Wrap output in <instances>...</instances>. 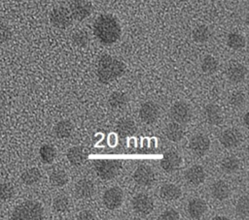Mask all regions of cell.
Returning <instances> with one entry per match:
<instances>
[{"mask_svg":"<svg viewBox=\"0 0 249 220\" xmlns=\"http://www.w3.org/2000/svg\"><path fill=\"white\" fill-rule=\"evenodd\" d=\"M93 34L104 45L116 43L122 35V28L118 19L109 14L100 15L93 23Z\"/></svg>","mask_w":249,"mask_h":220,"instance_id":"6da1fadb","label":"cell"},{"mask_svg":"<svg viewBox=\"0 0 249 220\" xmlns=\"http://www.w3.org/2000/svg\"><path fill=\"white\" fill-rule=\"evenodd\" d=\"M124 63L111 55L103 54L97 62L96 76L99 82L103 84H108L118 79L124 74Z\"/></svg>","mask_w":249,"mask_h":220,"instance_id":"7a4b0ae2","label":"cell"},{"mask_svg":"<svg viewBox=\"0 0 249 220\" xmlns=\"http://www.w3.org/2000/svg\"><path fill=\"white\" fill-rule=\"evenodd\" d=\"M44 214L43 206L36 201H25L15 207L12 212L13 219L34 220L41 219Z\"/></svg>","mask_w":249,"mask_h":220,"instance_id":"3957f363","label":"cell"},{"mask_svg":"<svg viewBox=\"0 0 249 220\" xmlns=\"http://www.w3.org/2000/svg\"><path fill=\"white\" fill-rule=\"evenodd\" d=\"M122 168V163L117 159H101L94 164L96 174L104 180H109L116 177Z\"/></svg>","mask_w":249,"mask_h":220,"instance_id":"277c9868","label":"cell"},{"mask_svg":"<svg viewBox=\"0 0 249 220\" xmlns=\"http://www.w3.org/2000/svg\"><path fill=\"white\" fill-rule=\"evenodd\" d=\"M72 16L69 12V9L65 7H56L52 10L50 13V21L51 23L59 29H65L72 23Z\"/></svg>","mask_w":249,"mask_h":220,"instance_id":"5b68a950","label":"cell"},{"mask_svg":"<svg viewBox=\"0 0 249 220\" xmlns=\"http://www.w3.org/2000/svg\"><path fill=\"white\" fill-rule=\"evenodd\" d=\"M131 205L137 214L148 215L154 209V201L149 195L139 193L132 198Z\"/></svg>","mask_w":249,"mask_h":220,"instance_id":"8992f818","label":"cell"},{"mask_svg":"<svg viewBox=\"0 0 249 220\" xmlns=\"http://www.w3.org/2000/svg\"><path fill=\"white\" fill-rule=\"evenodd\" d=\"M69 12L72 18L81 21L89 16L92 12V5L86 0H72L69 4Z\"/></svg>","mask_w":249,"mask_h":220,"instance_id":"52a82bcc","label":"cell"},{"mask_svg":"<svg viewBox=\"0 0 249 220\" xmlns=\"http://www.w3.org/2000/svg\"><path fill=\"white\" fill-rule=\"evenodd\" d=\"M104 205L111 210L117 209L121 206L124 201V192L118 186H113L107 189L102 197Z\"/></svg>","mask_w":249,"mask_h":220,"instance_id":"ba28073f","label":"cell"},{"mask_svg":"<svg viewBox=\"0 0 249 220\" xmlns=\"http://www.w3.org/2000/svg\"><path fill=\"white\" fill-rule=\"evenodd\" d=\"M192 109L186 102L178 101L173 104L170 109V116L173 118L175 122L180 124L187 123L192 118Z\"/></svg>","mask_w":249,"mask_h":220,"instance_id":"9c48e42d","label":"cell"},{"mask_svg":"<svg viewBox=\"0 0 249 220\" xmlns=\"http://www.w3.org/2000/svg\"><path fill=\"white\" fill-rule=\"evenodd\" d=\"M160 114L158 104L152 101L145 102L139 109V117L146 124H152L156 122Z\"/></svg>","mask_w":249,"mask_h":220,"instance_id":"30bf717a","label":"cell"},{"mask_svg":"<svg viewBox=\"0 0 249 220\" xmlns=\"http://www.w3.org/2000/svg\"><path fill=\"white\" fill-rule=\"evenodd\" d=\"M134 181L141 186H151L155 182V173L147 165L138 166L133 173Z\"/></svg>","mask_w":249,"mask_h":220,"instance_id":"8fae6325","label":"cell"},{"mask_svg":"<svg viewBox=\"0 0 249 220\" xmlns=\"http://www.w3.org/2000/svg\"><path fill=\"white\" fill-rule=\"evenodd\" d=\"M242 141V135L236 128H228L220 135V142L228 149L234 148Z\"/></svg>","mask_w":249,"mask_h":220,"instance_id":"7c38bea8","label":"cell"},{"mask_svg":"<svg viewBox=\"0 0 249 220\" xmlns=\"http://www.w3.org/2000/svg\"><path fill=\"white\" fill-rule=\"evenodd\" d=\"M182 158L180 154L173 150L166 151L160 160V166L166 173H173L177 171L180 168Z\"/></svg>","mask_w":249,"mask_h":220,"instance_id":"4fadbf2b","label":"cell"},{"mask_svg":"<svg viewBox=\"0 0 249 220\" xmlns=\"http://www.w3.org/2000/svg\"><path fill=\"white\" fill-rule=\"evenodd\" d=\"M210 148V140L206 135L196 134L190 141V149L196 155H204Z\"/></svg>","mask_w":249,"mask_h":220,"instance_id":"5bb4252c","label":"cell"},{"mask_svg":"<svg viewBox=\"0 0 249 220\" xmlns=\"http://www.w3.org/2000/svg\"><path fill=\"white\" fill-rule=\"evenodd\" d=\"M206 177V173L204 169L199 165H194L190 167L185 173L186 180L195 186L201 184Z\"/></svg>","mask_w":249,"mask_h":220,"instance_id":"9a60e30c","label":"cell"},{"mask_svg":"<svg viewBox=\"0 0 249 220\" xmlns=\"http://www.w3.org/2000/svg\"><path fill=\"white\" fill-rule=\"evenodd\" d=\"M247 75V69L241 63H231L227 69V78L233 83H238L244 80Z\"/></svg>","mask_w":249,"mask_h":220,"instance_id":"2e32d148","label":"cell"},{"mask_svg":"<svg viewBox=\"0 0 249 220\" xmlns=\"http://www.w3.org/2000/svg\"><path fill=\"white\" fill-rule=\"evenodd\" d=\"M95 192L94 183L88 179L82 178L75 185V194L80 199H89Z\"/></svg>","mask_w":249,"mask_h":220,"instance_id":"e0dca14e","label":"cell"},{"mask_svg":"<svg viewBox=\"0 0 249 220\" xmlns=\"http://www.w3.org/2000/svg\"><path fill=\"white\" fill-rule=\"evenodd\" d=\"M204 116L211 125H219L223 121V112L220 107L215 104H207L204 107Z\"/></svg>","mask_w":249,"mask_h":220,"instance_id":"ac0fdd59","label":"cell"},{"mask_svg":"<svg viewBox=\"0 0 249 220\" xmlns=\"http://www.w3.org/2000/svg\"><path fill=\"white\" fill-rule=\"evenodd\" d=\"M206 203L199 198L191 199L187 205V210L192 218H200L206 211Z\"/></svg>","mask_w":249,"mask_h":220,"instance_id":"d6986e66","label":"cell"},{"mask_svg":"<svg viewBox=\"0 0 249 220\" xmlns=\"http://www.w3.org/2000/svg\"><path fill=\"white\" fill-rule=\"evenodd\" d=\"M67 159L73 166H81L88 157V152L82 146H73L67 150Z\"/></svg>","mask_w":249,"mask_h":220,"instance_id":"ffe728a7","label":"cell"},{"mask_svg":"<svg viewBox=\"0 0 249 220\" xmlns=\"http://www.w3.org/2000/svg\"><path fill=\"white\" fill-rule=\"evenodd\" d=\"M210 192L214 199L218 201H225L229 198L231 194V189L227 182L223 180H217L211 185Z\"/></svg>","mask_w":249,"mask_h":220,"instance_id":"44dd1931","label":"cell"},{"mask_svg":"<svg viewBox=\"0 0 249 220\" xmlns=\"http://www.w3.org/2000/svg\"><path fill=\"white\" fill-rule=\"evenodd\" d=\"M182 195V191L179 186L173 183H165L160 189V196L161 199L167 202L175 201Z\"/></svg>","mask_w":249,"mask_h":220,"instance_id":"7402d4cb","label":"cell"},{"mask_svg":"<svg viewBox=\"0 0 249 220\" xmlns=\"http://www.w3.org/2000/svg\"><path fill=\"white\" fill-rule=\"evenodd\" d=\"M116 129L120 136L127 137V136L134 135L136 133L137 127H136L135 122L132 119H130L128 117H124L118 121V123L116 125Z\"/></svg>","mask_w":249,"mask_h":220,"instance_id":"603a6c76","label":"cell"},{"mask_svg":"<svg viewBox=\"0 0 249 220\" xmlns=\"http://www.w3.org/2000/svg\"><path fill=\"white\" fill-rule=\"evenodd\" d=\"M165 136L166 138L173 141V142H177L179 141L182 140V138L184 137L185 134V130L184 127L182 126V124L178 123V122H173V123H169L165 130H164Z\"/></svg>","mask_w":249,"mask_h":220,"instance_id":"cb8c5ba5","label":"cell"},{"mask_svg":"<svg viewBox=\"0 0 249 220\" xmlns=\"http://www.w3.org/2000/svg\"><path fill=\"white\" fill-rule=\"evenodd\" d=\"M42 177V173L38 168H29L25 170L21 174H20V179L21 181L28 186L34 185L40 181Z\"/></svg>","mask_w":249,"mask_h":220,"instance_id":"d4e9b609","label":"cell"},{"mask_svg":"<svg viewBox=\"0 0 249 220\" xmlns=\"http://www.w3.org/2000/svg\"><path fill=\"white\" fill-rule=\"evenodd\" d=\"M53 133L58 139L69 138L73 133V125L69 120H60L54 125Z\"/></svg>","mask_w":249,"mask_h":220,"instance_id":"484cf974","label":"cell"},{"mask_svg":"<svg viewBox=\"0 0 249 220\" xmlns=\"http://www.w3.org/2000/svg\"><path fill=\"white\" fill-rule=\"evenodd\" d=\"M108 104L115 110L123 109L127 104V97L124 92L114 91L108 97Z\"/></svg>","mask_w":249,"mask_h":220,"instance_id":"4316f807","label":"cell"},{"mask_svg":"<svg viewBox=\"0 0 249 220\" xmlns=\"http://www.w3.org/2000/svg\"><path fill=\"white\" fill-rule=\"evenodd\" d=\"M227 45L234 50H239L245 47L246 40L242 34L238 32H231L227 37Z\"/></svg>","mask_w":249,"mask_h":220,"instance_id":"83f0119b","label":"cell"},{"mask_svg":"<svg viewBox=\"0 0 249 220\" xmlns=\"http://www.w3.org/2000/svg\"><path fill=\"white\" fill-rule=\"evenodd\" d=\"M240 166L239 160L232 155L226 156L221 161V169L226 173H233L238 171Z\"/></svg>","mask_w":249,"mask_h":220,"instance_id":"f1b7e54d","label":"cell"},{"mask_svg":"<svg viewBox=\"0 0 249 220\" xmlns=\"http://www.w3.org/2000/svg\"><path fill=\"white\" fill-rule=\"evenodd\" d=\"M192 37H193L194 41L196 43H205L210 39L211 31L206 25L201 24V25L196 26L193 30Z\"/></svg>","mask_w":249,"mask_h":220,"instance_id":"f546056e","label":"cell"},{"mask_svg":"<svg viewBox=\"0 0 249 220\" xmlns=\"http://www.w3.org/2000/svg\"><path fill=\"white\" fill-rule=\"evenodd\" d=\"M50 182L56 187L64 186L68 182V174L63 170H54L50 174Z\"/></svg>","mask_w":249,"mask_h":220,"instance_id":"4dcf8cb0","label":"cell"},{"mask_svg":"<svg viewBox=\"0 0 249 220\" xmlns=\"http://www.w3.org/2000/svg\"><path fill=\"white\" fill-rule=\"evenodd\" d=\"M200 67H201L202 72H204L205 74L211 75V74H214L218 70L219 63H218V60L214 56L206 55L203 57Z\"/></svg>","mask_w":249,"mask_h":220,"instance_id":"1f68e13d","label":"cell"},{"mask_svg":"<svg viewBox=\"0 0 249 220\" xmlns=\"http://www.w3.org/2000/svg\"><path fill=\"white\" fill-rule=\"evenodd\" d=\"M39 155L44 163L51 164L55 159L56 150L51 144H43L39 149Z\"/></svg>","mask_w":249,"mask_h":220,"instance_id":"d6a6232c","label":"cell"},{"mask_svg":"<svg viewBox=\"0 0 249 220\" xmlns=\"http://www.w3.org/2000/svg\"><path fill=\"white\" fill-rule=\"evenodd\" d=\"M69 200L64 195H58L53 201V208L56 212H65L69 208Z\"/></svg>","mask_w":249,"mask_h":220,"instance_id":"836d02e7","label":"cell"},{"mask_svg":"<svg viewBox=\"0 0 249 220\" xmlns=\"http://www.w3.org/2000/svg\"><path fill=\"white\" fill-rule=\"evenodd\" d=\"M72 42L74 43L75 46H77L79 47H85L88 46V44L89 42V35L87 32L83 31V30H78L73 33Z\"/></svg>","mask_w":249,"mask_h":220,"instance_id":"e575fe53","label":"cell"},{"mask_svg":"<svg viewBox=\"0 0 249 220\" xmlns=\"http://www.w3.org/2000/svg\"><path fill=\"white\" fill-rule=\"evenodd\" d=\"M229 101L232 107L238 109V108H242L245 105L246 97L244 93H242L241 91H234L230 95Z\"/></svg>","mask_w":249,"mask_h":220,"instance_id":"d590c367","label":"cell"},{"mask_svg":"<svg viewBox=\"0 0 249 220\" xmlns=\"http://www.w3.org/2000/svg\"><path fill=\"white\" fill-rule=\"evenodd\" d=\"M15 189L11 183L3 182L0 183V200L1 201H9L14 197Z\"/></svg>","mask_w":249,"mask_h":220,"instance_id":"8d00e7d4","label":"cell"},{"mask_svg":"<svg viewBox=\"0 0 249 220\" xmlns=\"http://www.w3.org/2000/svg\"><path fill=\"white\" fill-rule=\"evenodd\" d=\"M236 211L239 215H242L244 217L248 216V214H249V201H248V197L246 195L242 196L237 201V203H236Z\"/></svg>","mask_w":249,"mask_h":220,"instance_id":"74e56055","label":"cell"},{"mask_svg":"<svg viewBox=\"0 0 249 220\" xmlns=\"http://www.w3.org/2000/svg\"><path fill=\"white\" fill-rule=\"evenodd\" d=\"M12 37L10 27L5 23H0V44L7 43Z\"/></svg>","mask_w":249,"mask_h":220,"instance_id":"f35d334b","label":"cell"},{"mask_svg":"<svg viewBox=\"0 0 249 220\" xmlns=\"http://www.w3.org/2000/svg\"><path fill=\"white\" fill-rule=\"evenodd\" d=\"M179 218H180L179 212L173 208H168L164 210L159 217V219H163V220H176Z\"/></svg>","mask_w":249,"mask_h":220,"instance_id":"ab89813d","label":"cell"},{"mask_svg":"<svg viewBox=\"0 0 249 220\" xmlns=\"http://www.w3.org/2000/svg\"><path fill=\"white\" fill-rule=\"evenodd\" d=\"M77 218H78V219H83V220H89V219H94L95 216H94V214H93L91 211H89V210H83V211H81V212L78 214Z\"/></svg>","mask_w":249,"mask_h":220,"instance_id":"60d3db41","label":"cell"},{"mask_svg":"<svg viewBox=\"0 0 249 220\" xmlns=\"http://www.w3.org/2000/svg\"><path fill=\"white\" fill-rule=\"evenodd\" d=\"M247 116H248V113H245V115H244V125L247 127V125H248V122H247Z\"/></svg>","mask_w":249,"mask_h":220,"instance_id":"b9f144b4","label":"cell"},{"mask_svg":"<svg viewBox=\"0 0 249 220\" xmlns=\"http://www.w3.org/2000/svg\"><path fill=\"white\" fill-rule=\"evenodd\" d=\"M214 219H224V220H226V219H228V218H226V217H220V216H218V217H215Z\"/></svg>","mask_w":249,"mask_h":220,"instance_id":"7bdbcfd3","label":"cell"},{"mask_svg":"<svg viewBox=\"0 0 249 220\" xmlns=\"http://www.w3.org/2000/svg\"><path fill=\"white\" fill-rule=\"evenodd\" d=\"M14 1H16V2H22V1H24V0H14Z\"/></svg>","mask_w":249,"mask_h":220,"instance_id":"ee69618b","label":"cell"},{"mask_svg":"<svg viewBox=\"0 0 249 220\" xmlns=\"http://www.w3.org/2000/svg\"><path fill=\"white\" fill-rule=\"evenodd\" d=\"M233 1H237V0H233Z\"/></svg>","mask_w":249,"mask_h":220,"instance_id":"f6af8a7d","label":"cell"}]
</instances>
